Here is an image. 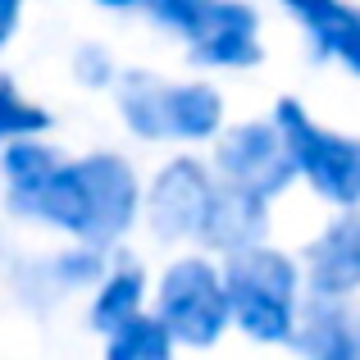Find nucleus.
<instances>
[{"instance_id":"1","label":"nucleus","mask_w":360,"mask_h":360,"mask_svg":"<svg viewBox=\"0 0 360 360\" xmlns=\"http://www.w3.org/2000/svg\"><path fill=\"white\" fill-rule=\"evenodd\" d=\"M5 205L18 219L46 224L73 242L115 246L141 214V178L115 150H91L78 160L64 155L37 187L5 196Z\"/></svg>"},{"instance_id":"2","label":"nucleus","mask_w":360,"mask_h":360,"mask_svg":"<svg viewBox=\"0 0 360 360\" xmlns=\"http://www.w3.org/2000/svg\"><path fill=\"white\" fill-rule=\"evenodd\" d=\"M224 292H229V319L238 333L264 347H288L297 324L301 297V264L269 242H251L224 255Z\"/></svg>"},{"instance_id":"3","label":"nucleus","mask_w":360,"mask_h":360,"mask_svg":"<svg viewBox=\"0 0 360 360\" xmlns=\"http://www.w3.org/2000/svg\"><path fill=\"white\" fill-rule=\"evenodd\" d=\"M269 119L278 123L283 141H288L297 178H306V187L319 201L338 205V210L360 205V137L315 123L297 96H278Z\"/></svg>"},{"instance_id":"4","label":"nucleus","mask_w":360,"mask_h":360,"mask_svg":"<svg viewBox=\"0 0 360 360\" xmlns=\"http://www.w3.org/2000/svg\"><path fill=\"white\" fill-rule=\"evenodd\" d=\"M155 315L174 333V347H214L233 328L224 269L210 255H178L155 283Z\"/></svg>"},{"instance_id":"5","label":"nucleus","mask_w":360,"mask_h":360,"mask_svg":"<svg viewBox=\"0 0 360 360\" xmlns=\"http://www.w3.org/2000/svg\"><path fill=\"white\" fill-rule=\"evenodd\" d=\"M214 178L246 192L264 196H283L297 183V169H292L288 141H283L278 123L274 119H255V123H233V128L214 132Z\"/></svg>"},{"instance_id":"6","label":"nucleus","mask_w":360,"mask_h":360,"mask_svg":"<svg viewBox=\"0 0 360 360\" xmlns=\"http://www.w3.org/2000/svg\"><path fill=\"white\" fill-rule=\"evenodd\" d=\"M210 196H214V169L201 165L196 155H174L169 165H160V174L141 192V219L169 246L196 242Z\"/></svg>"},{"instance_id":"7","label":"nucleus","mask_w":360,"mask_h":360,"mask_svg":"<svg viewBox=\"0 0 360 360\" xmlns=\"http://www.w3.org/2000/svg\"><path fill=\"white\" fill-rule=\"evenodd\" d=\"M297 264L310 297L352 301L360 292V205H347L342 214H333L324 233L306 242Z\"/></svg>"},{"instance_id":"8","label":"nucleus","mask_w":360,"mask_h":360,"mask_svg":"<svg viewBox=\"0 0 360 360\" xmlns=\"http://www.w3.org/2000/svg\"><path fill=\"white\" fill-rule=\"evenodd\" d=\"M187 60L196 69H255L264 60L260 14L246 0H214V14L187 41Z\"/></svg>"},{"instance_id":"9","label":"nucleus","mask_w":360,"mask_h":360,"mask_svg":"<svg viewBox=\"0 0 360 360\" xmlns=\"http://www.w3.org/2000/svg\"><path fill=\"white\" fill-rule=\"evenodd\" d=\"M269 233V201L246 187H233L224 178H214V196L205 205V219H201V233H196V246L205 251H238V246H251V242H264Z\"/></svg>"},{"instance_id":"10","label":"nucleus","mask_w":360,"mask_h":360,"mask_svg":"<svg viewBox=\"0 0 360 360\" xmlns=\"http://www.w3.org/2000/svg\"><path fill=\"white\" fill-rule=\"evenodd\" d=\"M288 347L310 360H356V310L342 297H310L306 292Z\"/></svg>"},{"instance_id":"11","label":"nucleus","mask_w":360,"mask_h":360,"mask_svg":"<svg viewBox=\"0 0 360 360\" xmlns=\"http://www.w3.org/2000/svg\"><path fill=\"white\" fill-rule=\"evenodd\" d=\"M219 128H224V96L210 82H165L160 87L165 141H210Z\"/></svg>"},{"instance_id":"12","label":"nucleus","mask_w":360,"mask_h":360,"mask_svg":"<svg viewBox=\"0 0 360 360\" xmlns=\"http://www.w3.org/2000/svg\"><path fill=\"white\" fill-rule=\"evenodd\" d=\"M146 292H150V278H146V264L119 255L115 264H105V274L96 278L91 288V306H87V324L91 333L105 338L115 324H123L128 315H137L146 306Z\"/></svg>"},{"instance_id":"13","label":"nucleus","mask_w":360,"mask_h":360,"mask_svg":"<svg viewBox=\"0 0 360 360\" xmlns=\"http://www.w3.org/2000/svg\"><path fill=\"white\" fill-rule=\"evenodd\" d=\"M105 356L110 360H165L174 356V333L160 324L155 310H137L123 324L105 333Z\"/></svg>"},{"instance_id":"14","label":"nucleus","mask_w":360,"mask_h":360,"mask_svg":"<svg viewBox=\"0 0 360 360\" xmlns=\"http://www.w3.org/2000/svg\"><path fill=\"white\" fill-rule=\"evenodd\" d=\"M60 160H64V155L51 146V141H41V132L0 141V178H5V196L37 187L55 165H60Z\"/></svg>"},{"instance_id":"15","label":"nucleus","mask_w":360,"mask_h":360,"mask_svg":"<svg viewBox=\"0 0 360 360\" xmlns=\"http://www.w3.org/2000/svg\"><path fill=\"white\" fill-rule=\"evenodd\" d=\"M105 255L110 246H91V242H73L69 251L51 255L37 264V274L46 278L51 292H73V288H96V278L105 274Z\"/></svg>"},{"instance_id":"16","label":"nucleus","mask_w":360,"mask_h":360,"mask_svg":"<svg viewBox=\"0 0 360 360\" xmlns=\"http://www.w3.org/2000/svg\"><path fill=\"white\" fill-rule=\"evenodd\" d=\"M55 119L46 105H37V101H27L23 91L14 87V78L9 73H0V141L9 137H32V132H51Z\"/></svg>"},{"instance_id":"17","label":"nucleus","mask_w":360,"mask_h":360,"mask_svg":"<svg viewBox=\"0 0 360 360\" xmlns=\"http://www.w3.org/2000/svg\"><path fill=\"white\" fill-rule=\"evenodd\" d=\"M315 60H338L352 78H360V9L342 5V14L324 27L319 37H310Z\"/></svg>"},{"instance_id":"18","label":"nucleus","mask_w":360,"mask_h":360,"mask_svg":"<svg viewBox=\"0 0 360 360\" xmlns=\"http://www.w3.org/2000/svg\"><path fill=\"white\" fill-rule=\"evenodd\" d=\"M137 9H141V14H146L155 27H165V32L192 41V37L201 32L205 23H210L214 0H141Z\"/></svg>"},{"instance_id":"19","label":"nucleus","mask_w":360,"mask_h":360,"mask_svg":"<svg viewBox=\"0 0 360 360\" xmlns=\"http://www.w3.org/2000/svg\"><path fill=\"white\" fill-rule=\"evenodd\" d=\"M73 78L82 82V87L101 91V87H115L119 69H115V55L105 51V46H78V55H73Z\"/></svg>"},{"instance_id":"20","label":"nucleus","mask_w":360,"mask_h":360,"mask_svg":"<svg viewBox=\"0 0 360 360\" xmlns=\"http://www.w3.org/2000/svg\"><path fill=\"white\" fill-rule=\"evenodd\" d=\"M278 5L288 9V14L297 18L301 27H306V37H319L338 14H342L347 0H278Z\"/></svg>"},{"instance_id":"21","label":"nucleus","mask_w":360,"mask_h":360,"mask_svg":"<svg viewBox=\"0 0 360 360\" xmlns=\"http://www.w3.org/2000/svg\"><path fill=\"white\" fill-rule=\"evenodd\" d=\"M23 9H27V0H0V51L14 41L18 23H23Z\"/></svg>"},{"instance_id":"22","label":"nucleus","mask_w":360,"mask_h":360,"mask_svg":"<svg viewBox=\"0 0 360 360\" xmlns=\"http://www.w3.org/2000/svg\"><path fill=\"white\" fill-rule=\"evenodd\" d=\"M101 9H110V14H128V9H137L141 0H96Z\"/></svg>"},{"instance_id":"23","label":"nucleus","mask_w":360,"mask_h":360,"mask_svg":"<svg viewBox=\"0 0 360 360\" xmlns=\"http://www.w3.org/2000/svg\"><path fill=\"white\" fill-rule=\"evenodd\" d=\"M356 360H360V310H356Z\"/></svg>"}]
</instances>
